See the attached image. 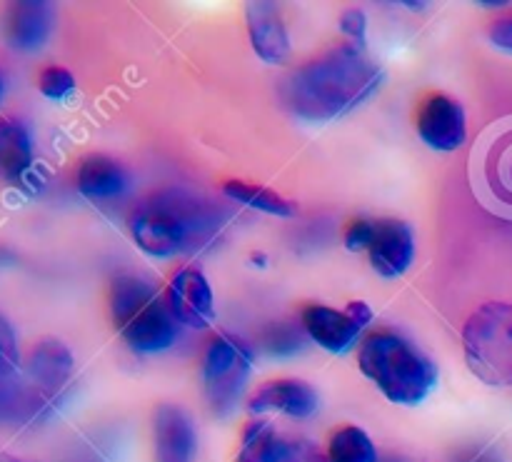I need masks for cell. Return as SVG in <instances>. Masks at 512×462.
Segmentation results:
<instances>
[{
  "label": "cell",
  "mask_w": 512,
  "mask_h": 462,
  "mask_svg": "<svg viewBox=\"0 0 512 462\" xmlns=\"http://www.w3.org/2000/svg\"><path fill=\"white\" fill-rule=\"evenodd\" d=\"M253 370V350L235 335L210 340L203 355V390L215 418H228L238 405Z\"/></svg>",
  "instance_id": "52a82bcc"
},
{
  "label": "cell",
  "mask_w": 512,
  "mask_h": 462,
  "mask_svg": "<svg viewBox=\"0 0 512 462\" xmlns=\"http://www.w3.org/2000/svg\"><path fill=\"white\" fill-rule=\"evenodd\" d=\"M263 345L273 355H290L303 348V335L295 325H270L263 333Z\"/></svg>",
  "instance_id": "7402d4cb"
},
{
  "label": "cell",
  "mask_w": 512,
  "mask_h": 462,
  "mask_svg": "<svg viewBox=\"0 0 512 462\" xmlns=\"http://www.w3.org/2000/svg\"><path fill=\"white\" fill-rule=\"evenodd\" d=\"M320 398L303 380H273L250 398L253 413H283L288 418H310L318 413Z\"/></svg>",
  "instance_id": "9a60e30c"
},
{
  "label": "cell",
  "mask_w": 512,
  "mask_h": 462,
  "mask_svg": "<svg viewBox=\"0 0 512 462\" xmlns=\"http://www.w3.org/2000/svg\"><path fill=\"white\" fill-rule=\"evenodd\" d=\"M73 373V355L60 340H40L28 358V375L40 390L55 393Z\"/></svg>",
  "instance_id": "ac0fdd59"
},
{
  "label": "cell",
  "mask_w": 512,
  "mask_h": 462,
  "mask_svg": "<svg viewBox=\"0 0 512 462\" xmlns=\"http://www.w3.org/2000/svg\"><path fill=\"white\" fill-rule=\"evenodd\" d=\"M283 440L275 433L270 420L250 423L243 433V448L235 462H280L283 455Z\"/></svg>",
  "instance_id": "ffe728a7"
},
{
  "label": "cell",
  "mask_w": 512,
  "mask_h": 462,
  "mask_svg": "<svg viewBox=\"0 0 512 462\" xmlns=\"http://www.w3.org/2000/svg\"><path fill=\"white\" fill-rule=\"evenodd\" d=\"M78 190L90 200H113L128 190V175L118 160L93 153L80 163Z\"/></svg>",
  "instance_id": "e0dca14e"
},
{
  "label": "cell",
  "mask_w": 512,
  "mask_h": 462,
  "mask_svg": "<svg viewBox=\"0 0 512 462\" xmlns=\"http://www.w3.org/2000/svg\"><path fill=\"white\" fill-rule=\"evenodd\" d=\"M0 103H3V78H0Z\"/></svg>",
  "instance_id": "f546056e"
},
{
  "label": "cell",
  "mask_w": 512,
  "mask_h": 462,
  "mask_svg": "<svg viewBox=\"0 0 512 462\" xmlns=\"http://www.w3.org/2000/svg\"><path fill=\"white\" fill-rule=\"evenodd\" d=\"M375 233V220L358 218L345 228V248L350 253H360V250H368L370 243H373Z\"/></svg>",
  "instance_id": "484cf974"
},
{
  "label": "cell",
  "mask_w": 512,
  "mask_h": 462,
  "mask_svg": "<svg viewBox=\"0 0 512 462\" xmlns=\"http://www.w3.org/2000/svg\"><path fill=\"white\" fill-rule=\"evenodd\" d=\"M360 370L395 405L415 408L438 385V368L428 355L395 333H373L358 355Z\"/></svg>",
  "instance_id": "3957f363"
},
{
  "label": "cell",
  "mask_w": 512,
  "mask_h": 462,
  "mask_svg": "<svg viewBox=\"0 0 512 462\" xmlns=\"http://www.w3.org/2000/svg\"><path fill=\"white\" fill-rule=\"evenodd\" d=\"M223 193L228 195L235 203H243L248 208L260 210V213L278 215V218H290L295 215V203L285 200L283 195L273 193V190L263 188V185L255 183H243V180H228L223 185Z\"/></svg>",
  "instance_id": "d6986e66"
},
{
  "label": "cell",
  "mask_w": 512,
  "mask_h": 462,
  "mask_svg": "<svg viewBox=\"0 0 512 462\" xmlns=\"http://www.w3.org/2000/svg\"><path fill=\"white\" fill-rule=\"evenodd\" d=\"M245 18H248L250 43H253L258 58L270 65L285 63L293 45H290L288 25H285L278 3H268V0L248 3Z\"/></svg>",
  "instance_id": "5bb4252c"
},
{
  "label": "cell",
  "mask_w": 512,
  "mask_h": 462,
  "mask_svg": "<svg viewBox=\"0 0 512 462\" xmlns=\"http://www.w3.org/2000/svg\"><path fill=\"white\" fill-rule=\"evenodd\" d=\"M490 43L512 55V15L495 20V23L490 25Z\"/></svg>",
  "instance_id": "83f0119b"
},
{
  "label": "cell",
  "mask_w": 512,
  "mask_h": 462,
  "mask_svg": "<svg viewBox=\"0 0 512 462\" xmlns=\"http://www.w3.org/2000/svg\"><path fill=\"white\" fill-rule=\"evenodd\" d=\"M110 313L118 333L138 353H160L178 338V323L168 303L143 275L125 273L113 280Z\"/></svg>",
  "instance_id": "277c9868"
},
{
  "label": "cell",
  "mask_w": 512,
  "mask_h": 462,
  "mask_svg": "<svg viewBox=\"0 0 512 462\" xmlns=\"http://www.w3.org/2000/svg\"><path fill=\"white\" fill-rule=\"evenodd\" d=\"M38 88L45 98L65 100L75 90V78L70 70L60 68V65H48V68L40 73Z\"/></svg>",
  "instance_id": "603a6c76"
},
{
  "label": "cell",
  "mask_w": 512,
  "mask_h": 462,
  "mask_svg": "<svg viewBox=\"0 0 512 462\" xmlns=\"http://www.w3.org/2000/svg\"><path fill=\"white\" fill-rule=\"evenodd\" d=\"M328 460L330 462H378V450L368 433L355 425L340 428L333 433L328 443Z\"/></svg>",
  "instance_id": "44dd1931"
},
{
  "label": "cell",
  "mask_w": 512,
  "mask_h": 462,
  "mask_svg": "<svg viewBox=\"0 0 512 462\" xmlns=\"http://www.w3.org/2000/svg\"><path fill=\"white\" fill-rule=\"evenodd\" d=\"M18 368H20L18 340H15V333L13 328H10L8 320L0 315V380L18 373Z\"/></svg>",
  "instance_id": "cb8c5ba5"
},
{
  "label": "cell",
  "mask_w": 512,
  "mask_h": 462,
  "mask_svg": "<svg viewBox=\"0 0 512 462\" xmlns=\"http://www.w3.org/2000/svg\"><path fill=\"white\" fill-rule=\"evenodd\" d=\"M175 323L193 330H205L215 323V298L208 278L198 265L180 268L170 278L168 295H165Z\"/></svg>",
  "instance_id": "9c48e42d"
},
{
  "label": "cell",
  "mask_w": 512,
  "mask_h": 462,
  "mask_svg": "<svg viewBox=\"0 0 512 462\" xmlns=\"http://www.w3.org/2000/svg\"><path fill=\"white\" fill-rule=\"evenodd\" d=\"M0 462H23V460H18V458H10V455L0 453Z\"/></svg>",
  "instance_id": "f1b7e54d"
},
{
  "label": "cell",
  "mask_w": 512,
  "mask_h": 462,
  "mask_svg": "<svg viewBox=\"0 0 512 462\" xmlns=\"http://www.w3.org/2000/svg\"><path fill=\"white\" fill-rule=\"evenodd\" d=\"M33 170V143L18 120L0 118V183L23 185Z\"/></svg>",
  "instance_id": "2e32d148"
},
{
  "label": "cell",
  "mask_w": 512,
  "mask_h": 462,
  "mask_svg": "<svg viewBox=\"0 0 512 462\" xmlns=\"http://www.w3.org/2000/svg\"><path fill=\"white\" fill-rule=\"evenodd\" d=\"M153 443L158 462H193L198 450L193 418L178 405H160L153 415Z\"/></svg>",
  "instance_id": "4fadbf2b"
},
{
  "label": "cell",
  "mask_w": 512,
  "mask_h": 462,
  "mask_svg": "<svg viewBox=\"0 0 512 462\" xmlns=\"http://www.w3.org/2000/svg\"><path fill=\"white\" fill-rule=\"evenodd\" d=\"M280 462H330V460H328V455L320 453V450L315 448L310 440L285 438Z\"/></svg>",
  "instance_id": "d4e9b609"
},
{
  "label": "cell",
  "mask_w": 512,
  "mask_h": 462,
  "mask_svg": "<svg viewBox=\"0 0 512 462\" xmlns=\"http://www.w3.org/2000/svg\"><path fill=\"white\" fill-rule=\"evenodd\" d=\"M383 83V70L363 45L340 43L288 73L280 103L300 123L325 125L360 108Z\"/></svg>",
  "instance_id": "6da1fadb"
},
{
  "label": "cell",
  "mask_w": 512,
  "mask_h": 462,
  "mask_svg": "<svg viewBox=\"0 0 512 462\" xmlns=\"http://www.w3.org/2000/svg\"><path fill=\"white\" fill-rule=\"evenodd\" d=\"M370 320H373V310L360 300L350 303L345 310H333L328 305H308L300 315V325L308 338L328 353H345L353 348Z\"/></svg>",
  "instance_id": "ba28073f"
},
{
  "label": "cell",
  "mask_w": 512,
  "mask_h": 462,
  "mask_svg": "<svg viewBox=\"0 0 512 462\" xmlns=\"http://www.w3.org/2000/svg\"><path fill=\"white\" fill-rule=\"evenodd\" d=\"M370 265L380 278H400L415 258V235L403 220H375Z\"/></svg>",
  "instance_id": "8fae6325"
},
{
  "label": "cell",
  "mask_w": 512,
  "mask_h": 462,
  "mask_svg": "<svg viewBox=\"0 0 512 462\" xmlns=\"http://www.w3.org/2000/svg\"><path fill=\"white\" fill-rule=\"evenodd\" d=\"M470 373L490 388L512 385V305L488 303L470 315L463 333Z\"/></svg>",
  "instance_id": "5b68a950"
},
{
  "label": "cell",
  "mask_w": 512,
  "mask_h": 462,
  "mask_svg": "<svg viewBox=\"0 0 512 462\" xmlns=\"http://www.w3.org/2000/svg\"><path fill=\"white\" fill-rule=\"evenodd\" d=\"M220 228L213 203L185 188H165L145 198L130 215V233L153 258H173L208 243Z\"/></svg>",
  "instance_id": "7a4b0ae2"
},
{
  "label": "cell",
  "mask_w": 512,
  "mask_h": 462,
  "mask_svg": "<svg viewBox=\"0 0 512 462\" xmlns=\"http://www.w3.org/2000/svg\"><path fill=\"white\" fill-rule=\"evenodd\" d=\"M470 180L490 213L512 220V115L490 125L475 145Z\"/></svg>",
  "instance_id": "8992f818"
},
{
  "label": "cell",
  "mask_w": 512,
  "mask_h": 462,
  "mask_svg": "<svg viewBox=\"0 0 512 462\" xmlns=\"http://www.w3.org/2000/svg\"><path fill=\"white\" fill-rule=\"evenodd\" d=\"M53 33V5L38 0L10 3L3 13L5 43L20 53H35Z\"/></svg>",
  "instance_id": "7c38bea8"
},
{
  "label": "cell",
  "mask_w": 512,
  "mask_h": 462,
  "mask_svg": "<svg viewBox=\"0 0 512 462\" xmlns=\"http://www.w3.org/2000/svg\"><path fill=\"white\" fill-rule=\"evenodd\" d=\"M340 30L350 38V43L363 45L365 48V33H368V15L360 8L345 10L343 18H340Z\"/></svg>",
  "instance_id": "4316f807"
},
{
  "label": "cell",
  "mask_w": 512,
  "mask_h": 462,
  "mask_svg": "<svg viewBox=\"0 0 512 462\" xmlns=\"http://www.w3.org/2000/svg\"><path fill=\"white\" fill-rule=\"evenodd\" d=\"M415 128L425 145L440 153H453L468 138V120L458 100L445 93H433L420 103Z\"/></svg>",
  "instance_id": "30bf717a"
}]
</instances>
